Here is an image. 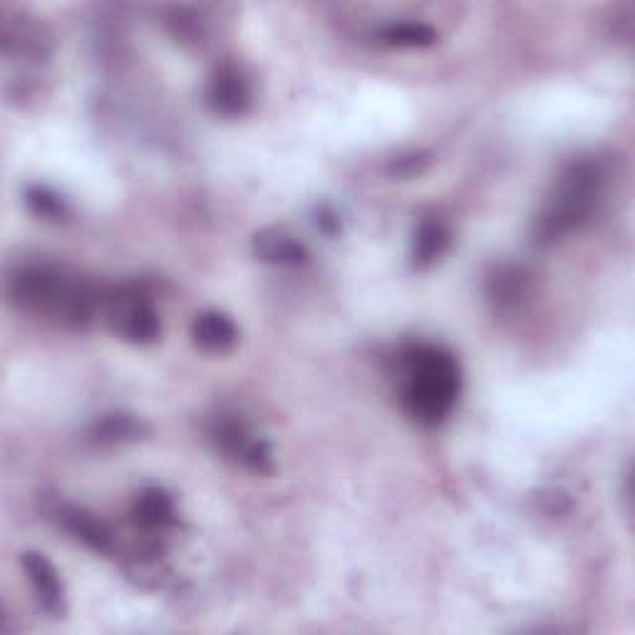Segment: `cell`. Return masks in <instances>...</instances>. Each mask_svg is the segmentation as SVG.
Masks as SVG:
<instances>
[{
	"instance_id": "6da1fadb",
	"label": "cell",
	"mask_w": 635,
	"mask_h": 635,
	"mask_svg": "<svg viewBox=\"0 0 635 635\" xmlns=\"http://www.w3.org/2000/svg\"><path fill=\"white\" fill-rule=\"evenodd\" d=\"M408 377L402 385V408L420 425H439L455 410L459 385V365L452 355L435 345L412 348L404 355Z\"/></svg>"
},
{
	"instance_id": "7a4b0ae2",
	"label": "cell",
	"mask_w": 635,
	"mask_h": 635,
	"mask_svg": "<svg viewBox=\"0 0 635 635\" xmlns=\"http://www.w3.org/2000/svg\"><path fill=\"white\" fill-rule=\"evenodd\" d=\"M605 174L598 162H578L561 174L556 191L546 201L537 224H533V242L554 244L581 228L601 199Z\"/></svg>"
},
{
	"instance_id": "3957f363",
	"label": "cell",
	"mask_w": 635,
	"mask_h": 635,
	"mask_svg": "<svg viewBox=\"0 0 635 635\" xmlns=\"http://www.w3.org/2000/svg\"><path fill=\"white\" fill-rule=\"evenodd\" d=\"M11 301L21 308H31L68 324H85L95 310L97 296L87 283L70 279V275L33 266V269L17 271L8 283Z\"/></svg>"
},
{
	"instance_id": "277c9868",
	"label": "cell",
	"mask_w": 635,
	"mask_h": 635,
	"mask_svg": "<svg viewBox=\"0 0 635 635\" xmlns=\"http://www.w3.org/2000/svg\"><path fill=\"white\" fill-rule=\"evenodd\" d=\"M107 320L119 338L146 345L160 338V318L140 289H119L107 298Z\"/></svg>"
},
{
	"instance_id": "5b68a950",
	"label": "cell",
	"mask_w": 635,
	"mask_h": 635,
	"mask_svg": "<svg viewBox=\"0 0 635 635\" xmlns=\"http://www.w3.org/2000/svg\"><path fill=\"white\" fill-rule=\"evenodd\" d=\"M23 568L43 609L48 611L52 619H60V615L66 613V588H62L58 571H55L48 558L43 554H35V551L23 554Z\"/></svg>"
},
{
	"instance_id": "8992f818",
	"label": "cell",
	"mask_w": 635,
	"mask_h": 635,
	"mask_svg": "<svg viewBox=\"0 0 635 635\" xmlns=\"http://www.w3.org/2000/svg\"><path fill=\"white\" fill-rule=\"evenodd\" d=\"M216 445L224 449L228 457H234L236 462L256 469V472H269L271 469V449L261 439H251L246 435L242 425H221L214 430Z\"/></svg>"
},
{
	"instance_id": "52a82bcc",
	"label": "cell",
	"mask_w": 635,
	"mask_h": 635,
	"mask_svg": "<svg viewBox=\"0 0 635 635\" xmlns=\"http://www.w3.org/2000/svg\"><path fill=\"white\" fill-rule=\"evenodd\" d=\"M251 103L248 82L236 68H221L209 85V105L224 117H236Z\"/></svg>"
},
{
	"instance_id": "ba28073f",
	"label": "cell",
	"mask_w": 635,
	"mask_h": 635,
	"mask_svg": "<svg viewBox=\"0 0 635 635\" xmlns=\"http://www.w3.org/2000/svg\"><path fill=\"white\" fill-rule=\"evenodd\" d=\"M197 348L204 353H226L232 351L238 340V330L234 320L219 310H207L197 316L195 328H191Z\"/></svg>"
},
{
	"instance_id": "9c48e42d",
	"label": "cell",
	"mask_w": 635,
	"mask_h": 635,
	"mask_svg": "<svg viewBox=\"0 0 635 635\" xmlns=\"http://www.w3.org/2000/svg\"><path fill=\"white\" fill-rule=\"evenodd\" d=\"M62 529L72 533L78 541H82L87 549L97 551V554H109L113 551V533L105 529V524H99L92 514L82 509H62L60 511Z\"/></svg>"
},
{
	"instance_id": "30bf717a",
	"label": "cell",
	"mask_w": 635,
	"mask_h": 635,
	"mask_svg": "<svg viewBox=\"0 0 635 635\" xmlns=\"http://www.w3.org/2000/svg\"><path fill=\"white\" fill-rule=\"evenodd\" d=\"M254 251L259 254V259L281 266H296L308 259V251L296 238L275 232V228H266V232L254 236Z\"/></svg>"
},
{
	"instance_id": "8fae6325",
	"label": "cell",
	"mask_w": 635,
	"mask_h": 635,
	"mask_svg": "<svg viewBox=\"0 0 635 635\" xmlns=\"http://www.w3.org/2000/svg\"><path fill=\"white\" fill-rule=\"evenodd\" d=\"M449 244V234L442 221L437 219H425L418 226L415 242H412V261H415L418 269H427V266L435 263L445 248Z\"/></svg>"
},
{
	"instance_id": "7c38bea8",
	"label": "cell",
	"mask_w": 635,
	"mask_h": 635,
	"mask_svg": "<svg viewBox=\"0 0 635 635\" xmlns=\"http://www.w3.org/2000/svg\"><path fill=\"white\" fill-rule=\"evenodd\" d=\"M134 521L144 529H164L174 524V504L162 490H146L134 504Z\"/></svg>"
},
{
	"instance_id": "4fadbf2b",
	"label": "cell",
	"mask_w": 635,
	"mask_h": 635,
	"mask_svg": "<svg viewBox=\"0 0 635 635\" xmlns=\"http://www.w3.org/2000/svg\"><path fill=\"white\" fill-rule=\"evenodd\" d=\"M380 40L390 48H430L437 40V33L425 23H390L380 31Z\"/></svg>"
},
{
	"instance_id": "5bb4252c",
	"label": "cell",
	"mask_w": 635,
	"mask_h": 635,
	"mask_svg": "<svg viewBox=\"0 0 635 635\" xmlns=\"http://www.w3.org/2000/svg\"><path fill=\"white\" fill-rule=\"evenodd\" d=\"M144 432L142 422H137L130 415H113L99 422L95 427V437L99 442H125V439H137Z\"/></svg>"
},
{
	"instance_id": "9a60e30c",
	"label": "cell",
	"mask_w": 635,
	"mask_h": 635,
	"mask_svg": "<svg viewBox=\"0 0 635 635\" xmlns=\"http://www.w3.org/2000/svg\"><path fill=\"white\" fill-rule=\"evenodd\" d=\"M25 201L27 207H31L35 214L45 216V219H60L66 214V204H62V199H58L48 189H40V187H33L25 191Z\"/></svg>"
},
{
	"instance_id": "2e32d148",
	"label": "cell",
	"mask_w": 635,
	"mask_h": 635,
	"mask_svg": "<svg viewBox=\"0 0 635 635\" xmlns=\"http://www.w3.org/2000/svg\"><path fill=\"white\" fill-rule=\"evenodd\" d=\"M318 224L326 228L328 234H336L338 232V219L330 214V211H324V214H320V219H318Z\"/></svg>"
}]
</instances>
